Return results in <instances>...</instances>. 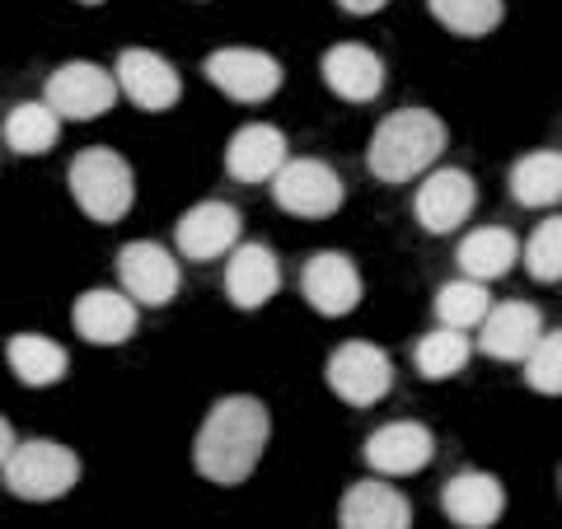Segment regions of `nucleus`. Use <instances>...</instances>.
Masks as SVG:
<instances>
[{"instance_id":"nucleus-12","label":"nucleus","mask_w":562,"mask_h":529,"mask_svg":"<svg viewBox=\"0 0 562 529\" xmlns=\"http://www.w3.org/2000/svg\"><path fill=\"white\" fill-rule=\"evenodd\" d=\"M244 239V216L239 206L206 198L198 206H188L179 225H173V249H179L188 262H216Z\"/></svg>"},{"instance_id":"nucleus-3","label":"nucleus","mask_w":562,"mask_h":529,"mask_svg":"<svg viewBox=\"0 0 562 529\" xmlns=\"http://www.w3.org/2000/svg\"><path fill=\"white\" fill-rule=\"evenodd\" d=\"M66 183H70V198H76V206L90 221H99V225H117L132 211V202H136V173L109 146L80 150L76 160H70Z\"/></svg>"},{"instance_id":"nucleus-7","label":"nucleus","mask_w":562,"mask_h":529,"mask_svg":"<svg viewBox=\"0 0 562 529\" xmlns=\"http://www.w3.org/2000/svg\"><path fill=\"white\" fill-rule=\"evenodd\" d=\"M324 380L347 408H375V403L394 390V361L384 357V347H375V342H342L328 357Z\"/></svg>"},{"instance_id":"nucleus-21","label":"nucleus","mask_w":562,"mask_h":529,"mask_svg":"<svg viewBox=\"0 0 562 529\" xmlns=\"http://www.w3.org/2000/svg\"><path fill=\"white\" fill-rule=\"evenodd\" d=\"M70 324L85 342L122 347L136 333V300L127 291H85L70 309Z\"/></svg>"},{"instance_id":"nucleus-32","label":"nucleus","mask_w":562,"mask_h":529,"mask_svg":"<svg viewBox=\"0 0 562 529\" xmlns=\"http://www.w3.org/2000/svg\"><path fill=\"white\" fill-rule=\"evenodd\" d=\"M10 450H14V427H10L5 417H0V464L10 460Z\"/></svg>"},{"instance_id":"nucleus-20","label":"nucleus","mask_w":562,"mask_h":529,"mask_svg":"<svg viewBox=\"0 0 562 529\" xmlns=\"http://www.w3.org/2000/svg\"><path fill=\"white\" fill-rule=\"evenodd\" d=\"M338 529H413V506L394 483L361 479L342 492Z\"/></svg>"},{"instance_id":"nucleus-9","label":"nucleus","mask_w":562,"mask_h":529,"mask_svg":"<svg viewBox=\"0 0 562 529\" xmlns=\"http://www.w3.org/2000/svg\"><path fill=\"white\" fill-rule=\"evenodd\" d=\"M479 206V183L469 169H427L413 198V216L427 235H454Z\"/></svg>"},{"instance_id":"nucleus-23","label":"nucleus","mask_w":562,"mask_h":529,"mask_svg":"<svg viewBox=\"0 0 562 529\" xmlns=\"http://www.w3.org/2000/svg\"><path fill=\"white\" fill-rule=\"evenodd\" d=\"M5 361L10 370L20 375V384L29 390H47V384H61L66 370H70V357L61 342L43 338V333H14L10 347H5Z\"/></svg>"},{"instance_id":"nucleus-25","label":"nucleus","mask_w":562,"mask_h":529,"mask_svg":"<svg viewBox=\"0 0 562 529\" xmlns=\"http://www.w3.org/2000/svg\"><path fill=\"white\" fill-rule=\"evenodd\" d=\"M473 357V342H469V333L460 328H431V333H422L417 347H413V365H417V375L422 380H431V384H441L450 375H460V370L469 365Z\"/></svg>"},{"instance_id":"nucleus-13","label":"nucleus","mask_w":562,"mask_h":529,"mask_svg":"<svg viewBox=\"0 0 562 529\" xmlns=\"http://www.w3.org/2000/svg\"><path fill=\"white\" fill-rule=\"evenodd\" d=\"M113 80H117V94L132 99L136 109H146V113H165L183 99V76L173 70V61H165L160 52H150V47H122Z\"/></svg>"},{"instance_id":"nucleus-15","label":"nucleus","mask_w":562,"mask_h":529,"mask_svg":"<svg viewBox=\"0 0 562 529\" xmlns=\"http://www.w3.org/2000/svg\"><path fill=\"white\" fill-rule=\"evenodd\" d=\"M479 333V351L502 365H520L535 351V342L543 338V314L525 300H502V305L487 309V319L473 328Z\"/></svg>"},{"instance_id":"nucleus-24","label":"nucleus","mask_w":562,"mask_h":529,"mask_svg":"<svg viewBox=\"0 0 562 529\" xmlns=\"http://www.w3.org/2000/svg\"><path fill=\"white\" fill-rule=\"evenodd\" d=\"M512 198L525 211H549L562 202V150H530L512 165Z\"/></svg>"},{"instance_id":"nucleus-4","label":"nucleus","mask_w":562,"mask_h":529,"mask_svg":"<svg viewBox=\"0 0 562 529\" xmlns=\"http://www.w3.org/2000/svg\"><path fill=\"white\" fill-rule=\"evenodd\" d=\"M0 473L20 502H61L80 483V460L61 440H14Z\"/></svg>"},{"instance_id":"nucleus-28","label":"nucleus","mask_w":562,"mask_h":529,"mask_svg":"<svg viewBox=\"0 0 562 529\" xmlns=\"http://www.w3.org/2000/svg\"><path fill=\"white\" fill-rule=\"evenodd\" d=\"M427 10L436 14V24L454 33V38H487L506 14L502 0H427Z\"/></svg>"},{"instance_id":"nucleus-16","label":"nucleus","mask_w":562,"mask_h":529,"mask_svg":"<svg viewBox=\"0 0 562 529\" xmlns=\"http://www.w3.org/2000/svg\"><path fill=\"white\" fill-rule=\"evenodd\" d=\"M291 160V140L272 122H244L225 146V173L235 183H272V173Z\"/></svg>"},{"instance_id":"nucleus-11","label":"nucleus","mask_w":562,"mask_h":529,"mask_svg":"<svg viewBox=\"0 0 562 529\" xmlns=\"http://www.w3.org/2000/svg\"><path fill=\"white\" fill-rule=\"evenodd\" d=\"M301 295H305V305L314 314H324V319H347V314L361 305L366 281H361V268L347 254L324 249V254H310L305 258Z\"/></svg>"},{"instance_id":"nucleus-31","label":"nucleus","mask_w":562,"mask_h":529,"mask_svg":"<svg viewBox=\"0 0 562 529\" xmlns=\"http://www.w3.org/2000/svg\"><path fill=\"white\" fill-rule=\"evenodd\" d=\"M338 5H342L347 14H361V20H366V14H380L384 5H390V0H338Z\"/></svg>"},{"instance_id":"nucleus-2","label":"nucleus","mask_w":562,"mask_h":529,"mask_svg":"<svg viewBox=\"0 0 562 529\" xmlns=\"http://www.w3.org/2000/svg\"><path fill=\"white\" fill-rule=\"evenodd\" d=\"M446 146H450V132L431 109H398L375 127L371 146H366V169L380 183L398 188L422 179L446 155Z\"/></svg>"},{"instance_id":"nucleus-27","label":"nucleus","mask_w":562,"mask_h":529,"mask_svg":"<svg viewBox=\"0 0 562 529\" xmlns=\"http://www.w3.org/2000/svg\"><path fill=\"white\" fill-rule=\"evenodd\" d=\"M487 309H492V295L483 281H446L441 291H436V319H441L446 328H460V333H473L483 319H487Z\"/></svg>"},{"instance_id":"nucleus-33","label":"nucleus","mask_w":562,"mask_h":529,"mask_svg":"<svg viewBox=\"0 0 562 529\" xmlns=\"http://www.w3.org/2000/svg\"><path fill=\"white\" fill-rule=\"evenodd\" d=\"M80 5H103V0H80Z\"/></svg>"},{"instance_id":"nucleus-26","label":"nucleus","mask_w":562,"mask_h":529,"mask_svg":"<svg viewBox=\"0 0 562 529\" xmlns=\"http://www.w3.org/2000/svg\"><path fill=\"white\" fill-rule=\"evenodd\" d=\"M57 136H61V117L52 113L43 99L14 103V109L5 113V146L14 155H47L52 146H57Z\"/></svg>"},{"instance_id":"nucleus-30","label":"nucleus","mask_w":562,"mask_h":529,"mask_svg":"<svg viewBox=\"0 0 562 529\" xmlns=\"http://www.w3.org/2000/svg\"><path fill=\"white\" fill-rule=\"evenodd\" d=\"M525 365V384L543 398H562V328L543 333L535 342V351L520 361Z\"/></svg>"},{"instance_id":"nucleus-8","label":"nucleus","mask_w":562,"mask_h":529,"mask_svg":"<svg viewBox=\"0 0 562 529\" xmlns=\"http://www.w3.org/2000/svg\"><path fill=\"white\" fill-rule=\"evenodd\" d=\"M202 70H206V80L235 103H268L281 90V80H286L281 61L258 47H221L202 61Z\"/></svg>"},{"instance_id":"nucleus-1","label":"nucleus","mask_w":562,"mask_h":529,"mask_svg":"<svg viewBox=\"0 0 562 529\" xmlns=\"http://www.w3.org/2000/svg\"><path fill=\"white\" fill-rule=\"evenodd\" d=\"M268 436H272L268 408L249 394H231V398H221L198 427L192 469L216 487H239L258 469L262 450H268Z\"/></svg>"},{"instance_id":"nucleus-17","label":"nucleus","mask_w":562,"mask_h":529,"mask_svg":"<svg viewBox=\"0 0 562 529\" xmlns=\"http://www.w3.org/2000/svg\"><path fill=\"white\" fill-rule=\"evenodd\" d=\"M281 291V262L268 244L239 239L231 254H225V295H231L235 309H262L268 300Z\"/></svg>"},{"instance_id":"nucleus-29","label":"nucleus","mask_w":562,"mask_h":529,"mask_svg":"<svg viewBox=\"0 0 562 529\" xmlns=\"http://www.w3.org/2000/svg\"><path fill=\"white\" fill-rule=\"evenodd\" d=\"M520 262L535 281H562V216L535 225V235L520 244Z\"/></svg>"},{"instance_id":"nucleus-10","label":"nucleus","mask_w":562,"mask_h":529,"mask_svg":"<svg viewBox=\"0 0 562 529\" xmlns=\"http://www.w3.org/2000/svg\"><path fill=\"white\" fill-rule=\"evenodd\" d=\"M117 281L136 305H150L160 309L169 305L183 286V272H179V258H173L165 244L155 239H136V244H122L117 249Z\"/></svg>"},{"instance_id":"nucleus-5","label":"nucleus","mask_w":562,"mask_h":529,"mask_svg":"<svg viewBox=\"0 0 562 529\" xmlns=\"http://www.w3.org/2000/svg\"><path fill=\"white\" fill-rule=\"evenodd\" d=\"M272 202L286 211V216H301V221H328L338 216L342 202H347V188L338 179V169L324 165V160H286L272 173Z\"/></svg>"},{"instance_id":"nucleus-14","label":"nucleus","mask_w":562,"mask_h":529,"mask_svg":"<svg viewBox=\"0 0 562 529\" xmlns=\"http://www.w3.org/2000/svg\"><path fill=\"white\" fill-rule=\"evenodd\" d=\"M361 454L380 479H413L436 460V436L422 421H384L380 431L366 436Z\"/></svg>"},{"instance_id":"nucleus-19","label":"nucleus","mask_w":562,"mask_h":529,"mask_svg":"<svg viewBox=\"0 0 562 529\" xmlns=\"http://www.w3.org/2000/svg\"><path fill=\"white\" fill-rule=\"evenodd\" d=\"M441 510L454 529H492L506 510V487L483 469H464L441 487Z\"/></svg>"},{"instance_id":"nucleus-22","label":"nucleus","mask_w":562,"mask_h":529,"mask_svg":"<svg viewBox=\"0 0 562 529\" xmlns=\"http://www.w3.org/2000/svg\"><path fill=\"white\" fill-rule=\"evenodd\" d=\"M454 262L469 281H497L520 262V239L506 230V225H483V230H469L454 249Z\"/></svg>"},{"instance_id":"nucleus-18","label":"nucleus","mask_w":562,"mask_h":529,"mask_svg":"<svg viewBox=\"0 0 562 529\" xmlns=\"http://www.w3.org/2000/svg\"><path fill=\"white\" fill-rule=\"evenodd\" d=\"M319 76L342 103H375L384 94V61L366 43H338L324 52Z\"/></svg>"},{"instance_id":"nucleus-6","label":"nucleus","mask_w":562,"mask_h":529,"mask_svg":"<svg viewBox=\"0 0 562 529\" xmlns=\"http://www.w3.org/2000/svg\"><path fill=\"white\" fill-rule=\"evenodd\" d=\"M117 99L122 94H117L113 70H103L94 61H66V66L52 70L47 85H43V103L61 122H94L103 113H113Z\"/></svg>"}]
</instances>
